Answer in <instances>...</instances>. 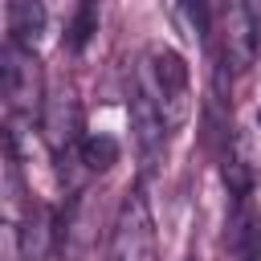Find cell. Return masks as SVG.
<instances>
[{
    "mask_svg": "<svg viewBox=\"0 0 261 261\" xmlns=\"http://www.w3.org/2000/svg\"><path fill=\"white\" fill-rule=\"evenodd\" d=\"M139 86L155 98L167 126H179L192 114V77H188V61L175 49L151 45L143 57V69H139Z\"/></svg>",
    "mask_w": 261,
    "mask_h": 261,
    "instance_id": "6da1fadb",
    "label": "cell"
},
{
    "mask_svg": "<svg viewBox=\"0 0 261 261\" xmlns=\"http://www.w3.org/2000/svg\"><path fill=\"white\" fill-rule=\"evenodd\" d=\"M0 77H4V102L12 114L33 118L37 110H45V77H41V61L29 45L8 41L0 53Z\"/></svg>",
    "mask_w": 261,
    "mask_h": 261,
    "instance_id": "7a4b0ae2",
    "label": "cell"
},
{
    "mask_svg": "<svg viewBox=\"0 0 261 261\" xmlns=\"http://www.w3.org/2000/svg\"><path fill=\"white\" fill-rule=\"evenodd\" d=\"M155 220L143 192H130L110 232V261H155Z\"/></svg>",
    "mask_w": 261,
    "mask_h": 261,
    "instance_id": "3957f363",
    "label": "cell"
},
{
    "mask_svg": "<svg viewBox=\"0 0 261 261\" xmlns=\"http://www.w3.org/2000/svg\"><path fill=\"white\" fill-rule=\"evenodd\" d=\"M257 49H261V24H257L249 0H224V8H220V61L232 73H245V69H253Z\"/></svg>",
    "mask_w": 261,
    "mask_h": 261,
    "instance_id": "277c9868",
    "label": "cell"
},
{
    "mask_svg": "<svg viewBox=\"0 0 261 261\" xmlns=\"http://www.w3.org/2000/svg\"><path fill=\"white\" fill-rule=\"evenodd\" d=\"M130 130H135L143 167H155V159L163 155V143H167V118H163V110L155 106V98L139 82L130 90Z\"/></svg>",
    "mask_w": 261,
    "mask_h": 261,
    "instance_id": "5b68a950",
    "label": "cell"
},
{
    "mask_svg": "<svg viewBox=\"0 0 261 261\" xmlns=\"http://www.w3.org/2000/svg\"><path fill=\"white\" fill-rule=\"evenodd\" d=\"M41 126H45V143L61 155L69 147H77L86 135H82V106L73 98V90H57L45 98V110H41Z\"/></svg>",
    "mask_w": 261,
    "mask_h": 261,
    "instance_id": "8992f818",
    "label": "cell"
},
{
    "mask_svg": "<svg viewBox=\"0 0 261 261\" xmlns=\"http://www.w3.org/2000/svg\"><path fill=\"white\" fill-rule=\"evenodd\" d=\"M45 24H49V8H45V0H8V41H16V45H37L41 41V33H45Z\"/></svg>",
    "mask_w": 261,
    "mask_h": 261,
    "instance_id": "52a82bcc",
    "label": "cell"
},
{
    "mask_svg": "<svg viewBox=\"0 0 261 261\" xmlns=\"http://www.w3.org/2000/svg\"><path fill=\"white\" fill-rule=\"evenodd\" d=\"M163 4H167V16H171L175 33H184L192 45H208V33H212L208 0H163Z\"/></svg>",
    "mask_w": 261,
    "mask_h": 261,
    "instance_id": "ba28073f",
    "label": "cell"
},
{
    "mask_svg": "<svg viewBox=\"0 0 261 261\" xmlns=\"http://www.w3.org/2000/svg\"><path fill=\"white\" fill-rule=\"evenodd\" d=\"M20 237H24V257L29 261H41L49 253V245L57 241V228H53V212L45 204H33L24 224H20Z\"/></svg>",
    "mask_w": 261,
    "mask_h": 261,
    "instance_id": "9c48e42d",
    "label": "cell"
},
{
    "mask_svg": "<svg viewBox=\"0 0 261 261\" xmlns=\"http://www.w3.org/2000/svg\"><path fill=\"white\" fill-rule=\"evenodd\" d=\"M77 151H82V163H86L90 171H110V167L118 163V155H122L118 139H110V135H86V139L77 143Z\"/></svg>",
    "mask_w": 261,
    "mask_h": 261,
    "instance_id": "30bf717a",
    "label": "cell"
},
{
    "mask_svg": "<svg viewBox=\"0 0 261 261\" xmlns=\"http://www.w3.org/2000/svg\"><path fill=\"white\" fill-rule=\"evenodd\" d=\"M94 33H98V0H77V12H73V20H69L65 45H69V49H86Z\"/></svg>",
    "mask_w": 261,
    "mask_h": 261,
    "instance_id": "8fae6325",
    "label": "cell"
},
{
    "mask_svg": "<svg viewBox=\"0 0 261 261\" xmlns=\"http://www.w3.org/2000/svg\"><path fill=\"white\" fill-rule=\"evenodd\" d=\"M232 245H237L241 261H261V216H241Z\"/></svg>",
    "mask_w": 261,
    "mask_h": 261,
    "instance_id": "7c38bea8",
    "label": "cell"
},
{
    "mask_svg": "<svg viewBox=\"0 0 261 261\" xmlns=\"http://www.w3.org/2000/svg\"><path fill=\"white\" fill-rule=\"evenodd\" d=\"M257 126H261V110H257Z\"/></svg>",
    "mask_w": 261,
    "mask_h": 261,
    "instance_id": "4fadbf2b",
    "label": "cell"
}]
</instances>
